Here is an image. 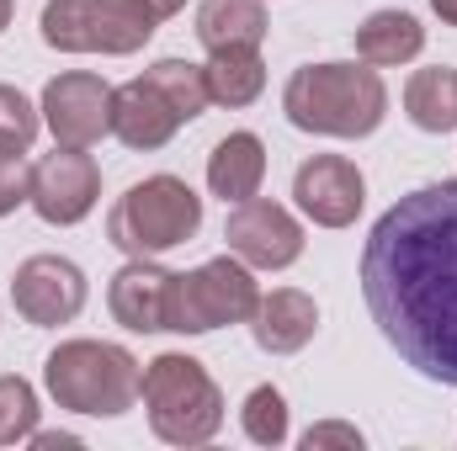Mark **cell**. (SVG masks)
<instances>
[{"instance_id":"6da1fadb","label":"cell","mask_w":457,"mask_h":451,"mask_svg":"<svg viewBox=\"0 0 457 451\" xmlns=\"http://www.w3.org/2000/svg\"><path fill=\"white\" fill-rule=\"evenodd\" d=\"M361 298L420 377L457 388V181L415 186L372 224Z\"/></svg>"},{"instance_id":"7a4b0ae2","label":"cell","mask_w":457,"mask_h":451,"mask_svg":"<svg viewBox=\"0 0 457 451\" xmlns=\"http://www.w3.org/2000/svg\"><path fill=\"white\" fill-rule=\"evenodd\" d=\"M282 112L298 133L367 138L388 112V86L372 64H303L282 86Z\"/></svg>"},{"instance_id":"3957f363","label":"cell","mask_w":457,"mask_h":451,"mask_svg":"<svg viewBox=\"0 0 457 451\" xmlns=\"http://www.w3.org/2000/svg\"><path fill=\"white\" fill-rule=\"evenodd\" d=\"M43 382H48V398L59 409L117 420L138 404L144 366L133 361V350H122L112 340H64L43 361Z\"/></svg>"},{"instance_id":"277c9868","label":"cell","mask_w":457,"mask_h":451,"mask_svg":"<svg viewBox=\"0 0 457 451\" xmlns=\"http://www.w3.org/2000/svg\"><path fill=\"white\" fill-rule=\"evenodd\" d=\"M144 414L165 447H208L224 425V393L197 356L165 350L144 366Z\"/></svg>"},{"instance_id":"5b68a950","label":"cell","mask_w":457,"mask_h":451,"mask_svg":"<svg viewBox=\"0 0 457 451\" xmlns=\"http://www.w3.org/2000/svg\"><path fill=\"white\" fill-rule=\"evenodd\" d=\"M197 228H203V197L181 176H149V181L128 186L107 213V239L128 260L165 255V250L187 244Z\"/></svg>"},{"instance_id":"8992f818","label":"cell","mask_w":457,"mask_h":451,"mask_svg":"<svg viewBox=\"0 0 457 451\" xmlns=\"http://www.w3.org/2000/svg\"><path fill=\"white\" fill-rule=\"evenodd\" d=\"M261 287L239 255H219L197 271H170L165 287V330L176 335H213L224 324H250Z\"/></svg>"},{"instance_id":"52a82bcc","label":"cell","mask_w":457,"mask_h":451,"mask_svg":"<svg viewBox=\"0 0 457 451\" xmlns=\"http://www.w3.org/2000/svg\"><path fill=\"white\" fill-rule=\"evenodd\" d=\"M37 27L59 53H138L160 16L144 0H48Z\"/></svg>"},{"instance_id":"ba28073f","label":"cell","mask_w":457,"mask_h":451,"mask_svg":"<svg viewBox=\"0 0 457 451\" xmlns=\"http://www.w3.org/2000/svg\"><path fill=\"white\" fill-rule=\"evenodd\" d=\"M102 197V165L86 149L59 144L54 154H43L32 165V213L54 228L80 224Z\"/></svg>"},{"instance_id":"9c48e42d","label":"cell","mask_w":457,"mask_h":451,"mask_svg":"<svg viewBox=\"0 0 457 451\" xmlns=\"http://www.w3.org/2000/svg\"><path fill=\"white\" fill-rule=\"evenodd\" d=\"M43 122L54 133V144H70V149H91L112 133V86L102 75H86V70H70L59 80L43 86Z\"/></svg>"},{"instance_id":"30bf717a","label":"cell","mask_w":457,"mask_h":451,"mask_svg":"<svg viewBox=\"0 0 457 451\" xmlns=\"http://www.w3.org/2000/svg\"><path fill=\"white\" fill-rule=\"evenodd\" d=\"M11 303L27 324L59 330L86 308V271L64 255H32L11 276Z\"/></svg>"},{"instance_id":"8fae6325","label":"cell","mask_w":457,"mask_h":451,"mask_svg":"<svg viewBox=\"0 0 457 451\" xmlns=\"http://www.w3.org/2000/svg\"><path fill=\"white\" fill-rule=\"evenodd\" d=\"M228 255H239L250 271H287L303 255V224L282 208V202H234L224 224Z\"/></svg>"},{"instance_id":"7c38bea8","label":"cell","mask_w":457,"mask_h":451,"mask_svg":"<svg viewBox=\"0 0 457 451\" xmlns=\"http://www.w3.org/2000/svg\"><path fill=\"white\" fill-rule=\"evenodd\" d=\"M293 197L320 228H351L361 202H367V181L345 154H314V160L298 165Z\"/></svg>"},{"instance_id":"4fadbf2b","label":"cell","mask_w":457,"mask_h":451,"mask_svg":"<svg viewBox=\"0 0 457 451\" xmlns=\"http://www.w3.org/2000/svg\"><path fill=\"white\" fill-rule=\"evenodd\" d=\"M165 287H170V271L154 266V255H138L112 276L107 308H112V319L122 330L154 335V330H165Z\"/></svg>"},{"instance_id":"5bb4252c","label":"cell","mask_w":457,"mask_h":451,"mask_svg":"<svg viewBox=\"0 0 457 451\" xmlns=\"http://www.w3.org/2000/svg\"><path fill=\"white\" fill-rule=\"evenodd\" d=\"M314 330H320V308H314V298L298 292V287L261 292V303H255V314H250V335H255V345H261L266 356H293V350H303V345L314 340Z\"/></svg>"},{"instance_id":"9a60e30c","label":"cell","mask_w":457,"mask_h":451,"mask_svg":"<svg viewBox=\"0 0 457 451\" xmlns=\"http://www.w3.org/2000/svg\"><path fill=\"white\" fill-rule=\"evenodd\" d=\"M176 127H181L176 107H170L144 75L112 91V133L128 149H165V144L176 138Z\"/></svg>"},{"instance_id":"2e32d148","label":"cell","mask_w":457,"mask_h":451,"mask_svg":"<svg viewBox=\"0 0 457 451\" xmlns=\"http://www.w3.org/2000/svg\"><path fill=\"white\" fill-rule=\"evenodd\" d=\"M266 181V144L255 133H228L208 154V192L224 202H250L261 197Z\"/></svg>"},{"instance_id":"e0dca14e","label":"cell","mask_w":457,"mask_h":451,"mask_svg":"<svg viewBox=\"0 0 457 451\" xmlns=\"http://www.w3.org/2000/svg\"><path fill=\"white\" fill-rule=\"evenodd\" d=\"M420 48H426V27H420L410 11H372V16L356 27V59L372 64V70L410 64Z\"/></svg>"},{"instance_id":"ac0fdd59","label":"cell","mask_w":457,"mask_h":451,"mask_svg":"<svg viewBox=\"0 0 457 451\" xmlns=\"http://www.w3.org/2000/svg\"><path fill=\"white\" fill-rule=\"evenodd\" d=\"M197 37H203L208 53L261 48V37H266V5L261 0H203L197 5Z\"/></svg>"},{"instance_id":"d6986e66","label":"cell","mask_w":457,"mask_h":451,"mask_svg":"<svg viewBox=\"0 0 457 451\" xmlns=\"http://www.w3.org/2000/svg\"><path fill=\"white\" fill-rule=\"evenodd\" d=\"M404 112L420 133H453L457 127V70L453 64H431L415 70L404 86Z\"/></svg>"},{"instance_id":"ffe728a7","label":"cell","mask_w":457,"mask_h":451,"mask_svg":"<svg viewBox=\"0 0 457 451\" xmlns=\"http://www.w3.org/2000/svg\"><path fill=\"white\" fill-rule=\"evenodd\" d=\"M203 75H208V102H219V107H250L266 91L261 48H224L203 64Z\"/></svg>"},{"instance_id":"44dd1931","label":"cell","mask_w":457,"mask_h":451,"mask_svg":"<svg viewBox=\"0 0 457 451\" xmlns=\"http://www.w3.org/2000/svg\"><path fill=\"white\" fill-rule=\"evenodd\" d=\"M144 80L176 107L181 122H197V117L208 112V75H203V64H192V59H160V64L144 70Z\"/></svg>"},{"instance_id":"7402d4cb","label":"cell","mask_w":457,"mask_h":451,"mask_svg":"<svg viewBox=\"0 0 457 451\" xmlns=\"http://www.w3.org/2000/svg\"><path fill=\"white\" fill-rule=\"evenodd\" d=\"M239 425H245V436H250L255 447H282V441H287V398H282L271 382L250 388V398H245V409H239Z\"/></svg>"},{"instance_id":"603a6c76","label":"cell","mask_w":457,"mask_h":451,"mask_svg":"<svg viewBox=\"0 0 457 451\" xmlns=\"http://www.w3.org/2000/svg\"><path fill=\"white\" fill-rule=\"evenodd\" d=\"M32 430H37V393L27 377L5 372L0 377V447L32 441Z\"/></svg>"},{"instance_id":"cb8c5ba5","label":"cell","mask_w":457,"mask_h":451,"mask_svg":"<svg viewBox=\"0 0 457 451\" xmlns=\"http://www.w3.org/2000/svg\"><path fill=\"white\" fill-rule=\"evenodd\" d=\"M32 138H37V107L16 86H0V149L27 154Z\"/></svg>"},{"instance_id":"d4e9b609","label":"cell","mask_w":457,"mask_h":451,"mask_svg":"<svg viewBox=\"0 0 457 451\" xmlns=\"http://www.w3.org/2000/svg\"><path fill=\"white\" fill-rule=\"evenodd\" d=\"M21 202H32V165L11 149H0V218L16 213Z\"/></svg>"},{"instance_id":"484cf974","label":"cell","mask_w":457,"mask_h":451,"mask_svg":"<svg viewBox=\"0 0 457 451\" xmlns=\"http://www.w3.org/2000/svg\"><path fill=\"white\" fill-rule=\"evenodd\" d=\"M325 447L361 451V430H356V425H341V420H325V425H309V436H303V451H325Z\"/></svg>"},{"instance_id":"4316f807","label":"cell","mask_w":457,"mask_h":451,"mask_svg":"<svg viewBox=\"0 0 457 451\" xmlns=\"http://www.w3.org/2000/svg\"><path fill=\"white\" fill-rule=\"evenodd\" d=\"M32 447L37 451H59V447H80L75 436H59V430H32Z\"/></svg>"},{"instance_id":"83f0119b","label":"cell","mask_w":457,"mask_h":451,"mask_svg":"<svg viewBox=\"0 0 457 451\" xmlns=\"http://www.w3.org/2000/svg\"><path fill=\"white\" fill-rule=\"evenodd\" d=\"M144 5H149V11H154V16H160V21H165V16H176V11H181V5H187V0H144Z\"/></svg>"},{"instance_id":"f1b7e54d","label":"cell","mask_w":457,"mask_h":451,"mask_svg":"<svg viewBox=\"0 0 457 451\" xmlns=\"http://www.w3.org/2000/svg\"><path fill=\"white\" fill-rule=\"evenodd\" d=\"M431 11H436L447 27H457V0H431Z\"/></svg>"},{"instance_id":"f546056e","label":"cell","mask_w":457,"mask_h":451,"mask_svg":"<svg viewBox=\"0 0 457 451\" xmlns=\"http://www.w3.org/2000/svg\"><path fill=\"white\" fill-rule=\"evenodd\" d=\"M11 11H16V0H0V32L11 27Z\"/></svg>"}]
</instances>
